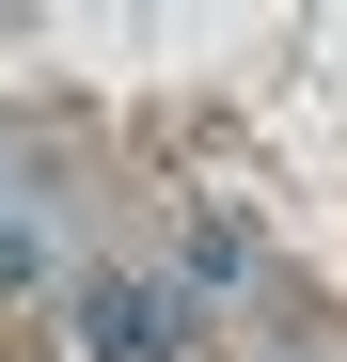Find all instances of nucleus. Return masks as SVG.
I'll list each match as a JSON object with an SVG mask.
<instances>
[{
    "label": "nucleus",
    "mask_w": 347,
    "mask_h": 362,
    "mask_svg": "<svg viewBox=\"0 0 347 362\" xmlns=\"http://www.w3.org/2000/svg\"><path fill=\"white\" fill-rule=\"evenodd\" d=\"M79 315H95V346H110V362H158V346H174L142 284H79Z\"/></svg>",
    "instance_id": "f257e3e1"
}]
</instances>
